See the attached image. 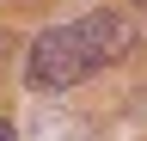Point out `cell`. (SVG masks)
<instances>
[{
  "label": "cell",
  "instance_id": "6da1fadb",
  "mask_svg": "<svg viewBox=\"0 0 147 141\" xmlns=\"http://www.w3.org/2000/svg\"><path fill=\"white\" fill-rule=\"evenodd\" d=\"M135 49V25L123 12H80L67 25H49L37 31L31 49H25V80L43 86V92H67V86L92 80L98 67L123 61Z\"/></svg>",
  "mask_w": 147,
  "mask_h": 141
},
{
  "label": "cell",
  "instance_id": "3957f363",
  "mask_svg": "<svg viewBox=\"0 0 147 141\" xmlns=\"http://www.w3.org/2000/svg\"><path fill=\"white\" fill-rule=\"evenodd\" d=\"M141 6H147V0H141Z\"/></svg>",
  "mask_w": 147,
  "mask_h": 141
},
{
  "label": "cell",
  "instance_id": "7a4b0ae2",
  "mask_svg": "<svg viewBox=\"0 0 147 141\" xmlns=\"http://www.w3.org/2000/svg\"><path fill=\"white\" fill-rule=\"evenodd\" d=\"M0 141H18V135H12V123H6V117H0Z\"/></svg>",
  "mask_w": 147,
  "mask_h": 141
}]
</instances>
